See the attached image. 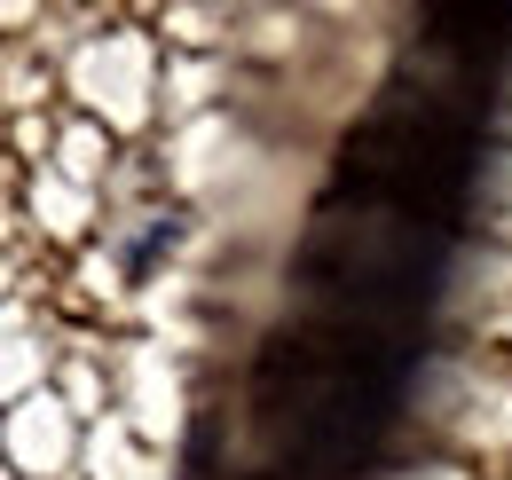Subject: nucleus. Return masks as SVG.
I'll list each match as a JSON object with an SVG mask.
<instances>
[]
</instances>
